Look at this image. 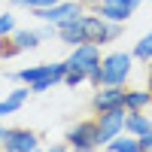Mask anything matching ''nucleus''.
<instances>
[{
  "label": "nucleus",
  "mask_w": 152,
  "mask_h": 152,
  "mask_svg": "<svg viewBox=\"0 0 152 152\" xmlns=\"http://www.w3.org/2000/svg\"><path fill=\"white\" fill-rule=\"evenodd\" d=\"M131 64L134 55L131 52H110L100 58V79L104 85H125L131 76Z\"/></svg>",
  "instance_id": "nucleus-1"
},
{
  "label": "nucleus",
  "mask_w": 152,
  "mask_h": 152,
  "mask_svg": "<svg viewBox=\"0 0 152 152\" xmlns=\"http://www.w3.org/2000/svg\"><path fill=\"white\" fill-rule=\"evenodd\" d=\"M94 125H97V146H107L113 137H119V134L125 131V107L97 113V116H94Z\"/></svg>",
  "instance_id": "nucleus-2"
},
{
  "label": "nucleus",
  "mask_w": 152,
  "mask_h": 152,
  "mask_svg": "<svg viewBox=\"0 0 152 152\" xmlns=\"http://www.w3.org/2000/svg\"><path fill=\"white\" fill-rule=\"evenodd\" d=\"M67 146L73 152H94V149H100L97 146V125H94V119L76 122L67 131Z\"/></svg>",
  "instance_id": "nucleus-3"
},
{
  "label": "nucleus",
  "mask_w": 152,
  "mask_h": 152,
  "mask_svg": "<svg viewBox=\"0 0 152 152\" xmlns=\"http://www.w3.org/2000/svg\"><path fill=\"white\" fill-rule=\"evenodd\" d=\"M140 3L143 0H100V3L94 6V12L104 21H122L125 24L137 9H140Z\"/></svg>",
  "instance_id": "nucleus-4"
},
{
  "label": "nucleus",
  "mask_w": 152,
  "mask_h": 152,
  "mask_svg": "<svg viewBox=\"0 0 152 152\" xmlns=\"http://www.w3.org/2000/svg\"><path fill=\"white\" fill-rule=\"evenodd\" d=\"M100 64V46L97 43H79V46H73V52L67 58V67L70 70H94Z\"/></svg>",
  "instance_id": "nucleus-5"
},
{
  "label": "nucleus",
  "mask_w": 152,
  "mask_h": 152,
  "mask_svg": "<svg viewBox=\"0 0 152 152\" xmlns=\"http://www.w3.org/2000/svg\"><path fill=\"white\" fill-rule=\"evenodd\" d=\"M85 6L79 3V0H61V3H52V6H43V9H31L34 18L40 21H49V24H58L64 21L67 15H73V12H82Z\"/></svg>",
  "instance_id": "nucleus-6"
},
{
  "label": "nucleus",
  "mask_w": 152,
  "mask_h": 152,
  "mask_svg": "<svg viewBox=\"0 0 152 152\" xmlns=\"http://www.w3.org/2000/svg\"><path fill=\"white\" fill-rule=\"evenodd\" d=\"M91 107H94V113L125 107V88L122 85H100L94 91V97H91Z\"/></svg>",
  "instance_id": "nucleus-7"
},
{
  "label": "nucleus",
  "mask_w": 152,
  "mask_h": 152,
  "mask_svg": "<svg viewBox=\"0 0 152 152\" xmlns=\"http://www.w3.org/2000/svg\"><path fill=\"white\" fill-rule=\"evenodd\" d=\"M3 149H12V152H37L40 149V137L28 128H9V137Z\"/></svg>",
  "instance_id": "nucleus-8"
},
{
  "label": "nucleus",
  "mask_w": 152,
  "mask_h": 152,
  "mask_svg": "<svg viewBox=\"0 0 152 152\" xmlns=\"http://www.w3.org/2000/svg\"><path fill=\"white\" fill-rule=\"evenodd\" d=\"M82 37L85 43H97V46H107L110 43V34H107V21L97 15V12H91V15H85L82 12Z\"/></svg>",
  "instance_id": "nucleus-9"
},
{
  "label": "nucleus",
  "mask_w": 152,
  "mask_h": 152,
  "mask_svg": "<svg viewBox=\"0 0 152 152\" xmlns=\"http://www.w3.org/2000/svg\"><path fill=\"white\" fill-rule=\"evenodd\" d=\"M152 131V116H146V110H125V134L143 137Z\"/></svg>",
  "instance_id": "nucleus-10"
},
{
  "label": "nucleus",
  "mask_w": 152,
  "mask_h": 152,
  "mask_svg": "<svg viewBox=\"0 0 152 152\" xmlns=\"http://www.w3.org/2000/svg\"><path fill=\"white\" fill-rule=\"evenodd\" d=\"M152 91L149 88H125V110H149Z\"/></svg>",
  "instance_id": "nucleus-11"
},
{
  "label": "nucleus",
  "mask_w": 152,
  "mask_h": 152,
  "mask_svg": "<svg viewBox=\"0 0 152 152\" xmlns=\"http://www.w3.org/2000/svg\"><path fill=\"white\" fill-rule=\"evenodd\" d=\"M104 149H107V152H143V149H140V140H137L134 134L125 137V131H122L119 137H113V140H110Z\"/></svg>",
  "instance_id": "nucleus-12"
},
{
  "label": "nucleus",
  "mask_w": 152,
  "mask_h": 152,
  "mask_svg": "<svg viewBox=\"0 0 152 152\" xmlns=\"http://www.w3.org/2000/svg\"><path fill=\"white\" fill-rule=\"evenodd\" d=\"M12 43L18 46V52H28V49H37V46H40V34H37V31H28V28H15V31H12Z\"/></svg>",
  "instance_id": "nucleus-13"
},
{
  "label": "nucleus",
  "mask_w": 152,
  "mask_h": 152,
  "mask_svg": "<svg viewBox=\"0 0 152 152\" xmlns=\"http://www.w3.org/2000/svg\"><path fill=\"white\" fill-rule=\"evenodd\" d=\"M137 61H143V64H149L152 61V31L143 37V40H137V46H134V52H131Z\"/></svg>",
  "instance_id": "nucleus-14"
},
{
  "label": "nucleus",
  "mask_w": 152,
  "mask_h": 152,
  "mask_svg": "<svg viewBox=\"0 0 152 152\" xmlns=\"http://www.w3.org/2000/svg\"><path fill=\"white\" fill-rule=\"evenodd\" d=\"M15 31V15H12V9H3L0 12V37H12Z\"/></svg>",
  "instance_id": "nucleus-15"
},
{
  "label": "nucleus",
  "mask_w": 152,
  "mask_h": 152,
  "mask_svg": "<svg viewBox=\"0 0 152 152\" xmlns=\"http://www.w3.org/2000/svg\"><path fill=\"white\" fill-rule=\"evenodd\" d=\"M15 55H21V52H18V46L12 43V37H0V61L15 58Z\"/></svg>",
  "instance_id": "nucleus-16"
},
{
  "label": "nucleus",
  "mask_w": 152,
  "mask_h": 152,
  "mask_svg": "<svg viewBox=\"0 0 152 152\" xmlns=\"http://www.w3.org/2000/svg\"><path fill=\"white\" fill-rule=\"evenodd\" d=\"M52 3H61V0H9V6H24V9H43Z\"/></svg>",
  "instance_id": "nucleus-17"
},
{
  "label": "nucleus",
  "mask_w": 152,
  "mask_h": 152,
  "mask_svg": "<svg viewBox=\"0 0 152 152\" xmlns=\"http://www.w3.org/2000/svg\"><path fill=\"white\" fill-rule=\"evenodd\" d=\"M85 79H88L85 70H67V73H64V85H70V88H76V85L85 82Z\"/></svg>",
  "instance_id": "nucleus-18"
},
{
  "label": "nucleus",
  "mask_w": 152,
  "mask_h": 152,
  "mask_svg": "<svg viewBox=\"0 0 152 152\" xmlns=\"http://www.w3.org/2000/svg\"><path fill=\"white\" fill-rule=\"evenodd\" d=\"M18 110H21V104H18V100H12V97L0 100V119H3V116H12V113H18Z\"/></svg>",
  "instance_id": "nucleus-19"
},
{
  "label": "nucleus",
  "mask_w": 152,
  "mask_h": 152,
  "mask_svg": "<svg viewBox=\"0 0 152 152\" xmlns=\"http://www.w3.org/2000/svg\"><path fill=\"white\" fill-rule=\"evenodd\" d=\"M6 97H12V100H18V104H24V100L31 97V88H28V85H21V88H12V91H9Z\"/></svg>",
  "instance_id": "nucleus-20"
},
{
  "label": "nucleus",
  "mask_w": 152,
  "mask_h": 152,
  "mask_svg": "<svg viewBox=\"0 0 152 152\" xmlns=\"http://www.w3.org/2000/svg\"><path fill=\"white\" fill-rule=\"evenodd\" d=\"M37 34H40V40H46V37H58V24L43 21V28H37Z\"/></svg>",
  "instance_id": "nucleus-21"
},
{
  "label": "nucleus",
  "mask_w": 152,
  "mask_h": 152,
  "mask_svg": "<svg viewBox=\"0 0 152 152\" xmlns=\"http://www.w3.org/2000/svg\"><path fill=\"white\" fill-rule=\"evenodd\" d=\"M137 140H140V149L143 152H152V131H146L143 137H137Z\"/></svg>",
  "instance_id": "nucleus-22"
},
{
  "label": "nucleus",
  "mask_w": 152,
  "mask_h": 152,
  "mask_svg": "<svg viewBox=\"0 0 152 152\" xmlns=\"http://www.w3.org/2000/svg\"><path fill=\"white\" fill-rule=\"evenodd\" d=\"M6 137H9V128H6V125H0V146L6 143Z\"/></svg>",
  "instance_id": "nucleus-23"
},
{
  "label": "nucleus",
  "mask_w": 152,
  "mask_h": 152,
  "mask_svg": "<svg viewBox=\"0 0 152 152\" xmlns=\"http://www.w3.org/2000/svg\"><path fill=\"white\" fill-rule=\"evenodd\" d=\"M79 3H82V6H91V9H94V6L100 3V0H79Z\"/></svg>",
  "instance_id": "nucleus-24"
},
{
  "label": "nucleus",
  "mask_w": 152,
  "mask_h": 152,
  "mask_svg": "<svg viewBox=\"0 0 152 152\" xmlns=\"http://www.w3.org/2000/svg\"><path fill=\"white\" fill-rule=\"evenodd\" d=\"M46 152H67L64 146H52V149H46Z\"/></svg>",
  "instance_id": "nucleus-25"
},
{
  "label": "nucleus",
  "mask_w": 152,
  "mask_h": 152,
  "mask_svg": "<svg viewBox=\"0 0 152 152\" xmlns=\"http://www.w3.org/2000/svg\"><path fill=\"white\" fill-rule=\"evenodd\" d=\"M149 91H152V61H149Z\"/></svg>",
  "instance_id": "nucleus-26"
},
{
  "label": "nucleus",
  "mask_w": 152,
  "mask_h": 152,
  "mask_svg": "<svg viewBox=\"0 0 152 152\" xmlns=\"http://www.w3.org/2000/svg\"><path fill=\"white\" fill-rule=\"evenodd\" d=\"M3 152H12V149H3Z\"/></svg>",
  "instance_id": "nucleus-27"
}]
</instances>
